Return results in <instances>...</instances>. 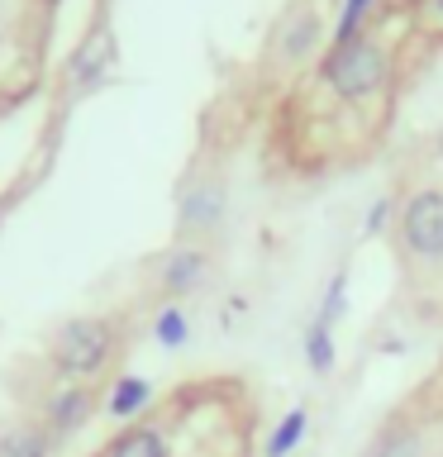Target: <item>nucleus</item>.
I'll return each mask as SVG.
<instances>
[{
    "label": "nucleus",
    "mask_w": 443,
    "mask_h": 457,
    "mask_svg": "<svg viewBox=\"0 0 443 457\" xmlns=\"http://www.w3.org/2000/svg\"><path fill=\"white\" fill-rule=\"evenodd\" d=\"M367 5H372V0H348V5H343V20H339V43L357 38V20L367 14Z\"/></svg>",
    "instance_id": "obj_17"
},
{
    "label": "nucleus",
    "mask_w": 443,
    "mask_h": 457,
    "mask_svg": "<svg viewBox=\"0 0 443 457\" xmlns=\"http://www.w3.org/2000/svg\"><path fill=\"white\" fill-rule=\"evenodd\" d=\"M439 153H443V138H439Z\"/></svg>",
    "instance_id": "obj_21"
},
{
    "label": "nucleus",
    "mask_w": 443,
    "mask_h": 457,
    "mask_svg": "<svg viewBox=\"0 0 443 457\" xmlns=\"http://www.w3.org/2000/svg\"><path fill=\"white\" fill-rule=\"evenodd\" d=\"M57 438L43 428L38 414H14L0 424V457H53Z\"/></svg>",
    "instance_id": "obj_7"
},
{
    "label": "nucleus",
    "mask_w": 443,
    "mask_h": 457,
    "mask_svg": "<svg viewBox=\"0 0 443 457\" xmlns=\"http://www.w3.org/2000/svg\"><path fill=\"white\" fill-rule=\"evenodd\" d=\"M110 62H114V38L110 34H91L77 53H71V81H77V86H96L110 71Z\"/></svg>",
    "instance_id": "obj_10"
},
{
    "label": "nucleus",
    "mask_w": 443,
    "mask_h": 457,
    "mask_svg": "<svg viewBox=\"0 0 443 457\" xmlns=\"http://www.w3.org/2000/svg\"><path fill=\"white\" fill-rule=\"evenodd\" d=\"M43 5H48V10H57V5H63V0H43Z\"/></svg>",
    "instance_id": "obj_19"
},
{
    "label": "nucleus",
    "mask_w": 443,
    "mask_h": 457,
    "mask_svg": "<svg viewBox=\"0 0 443 457\" xmlns=\"http://www.w3.org/2000/svg\"><path fill=\"white\" fill-rule=\"evenodd\" d=\"M439 14H443V0H439Z\"/></svg>",
    "instance_id": "obj_20"
},
{
    "label": "nucleus",
    "mask_w": 443,
    "mask_h": 457,
    "mask_svg": "<svg viewBox=\"0 0 443 457\" xmlns=\"http://www.w3.org/2000/svg\"><path fill=\"white\" fill-rule=\"evenodd\" d=\"M405 248L424 262H443V191H420L405 205Z\"/></svg>",
    "instance_id": "obj_4"
},
{
    "label": "nucleus",
    "mask_w": 443,
    "mask_h": 457,
    "mask_svg": "<svg viewBox=\"0 0 443 457\" xmlns=\"http://www.w3.org/2000/svg\"><path fill=\"white\" fill-rule=\"evenodd\" d=\"M96 410H100V395H96L91 381H57L53 391L43 395L38 420H43V428H48L57 443H67V438H77L81 428L96 420Z\"/></svg>",
    "instance_id": "obj_3"
},
{
    "label": "nucleus",
    "mask_w": 443,
    "mask_h": 457,
    "mask_svg": "<svg viewBox=\"0 0 443 457\" xmlns=\"http://www.w3.org/2000/svg\"><path fill=\"white\" fill-rule=\"evenodd\" d=\"M367 457H420V438H414L410 428H391Z\"/></svg>",
    "instance_id": "obj_14"
},
{
    "label": "nucleus",
    "mask_w": 443,
    "mask_h": 457,
    "mask_svg": "<svg viewBox=\"0 0 443 457\" xmlns=\"http://www.w3.org/2000/svg\"><path fill=\"white\" fill-rule=\"evenodd\" d=\"M310 43H314V20L305 14L291 34H286V57H300V53H310Z\"/></svg>",
    "instance_id": "obj_16"
},
{
    "label": "nucleus",
    "mask_w": 443,
    "mask_h": 457,
    "mask_svg": "<svg viewBox=\"0 0 443 457\" xmlns=\"http://www.w3.org/2000/svg\"><path fill=\"white\" fill-rule=\"evenodd\" d=\"M305 424H310V414L305 410H291L286 420L272 428V438H267V457H291L300 448V438H305Z\"/></svg>",
    "instance_id": "obj_12"
},
{
    "label": "nucleus",
    "mask_w": 443,
    "mask_h": 457,
    "mask_svg": "<svg viewBox=\"0 0 443 457\" xmlns=\"http://www.w3.org/2000/svg\"><path fill=\"white\" fill-rule=\"evenodd\" d=\"M334 324H324V320H314L305 328V362L310 371H320V377H329L334 371V334H329Z\"/></svg>",
    "instance_id": "obj_11"
},
{
    "label": "nucleus",
    "mask_w": 443,
    "mask_h": 457,
    "mask_svg": "<svg viewBox=\"0 0 443 457\" xmlns=\"http://www.w3.org/2000/svg\"><path fill=\"white\" fill-rule=\"evenodd\" d=\"M386 210H391V205H386V200H377V205H372V220H367V234H377V228L386 224Z\"/></svg>",
    "instance_id": "obj_18"
},
{
    "label": "nucleus",
    "mask_w": 443,
    "mask_h": 457,
    "mask_svg": "<svg viewBox=\"0 0 443 457\" xmlns=\"http://www.w3.org/2000/svg\"><path fill=\"white\" fill-rule=\"evenodd\" d=\"M148 400H153V381L148 377H134V371H120V377L110 381V391H105V414L110 420H138L143 410H148Z\"/></svg>",
    "instance_id": "obj_8"
},
{
    "label": "nucleus",
    "mask_w": 443,
    "mask_h": 457,
    "mask_svg": "<svg viewBox=\"0 0 443 457\" xmlns=\"http://www.w3.org/2000/svg\"><path fill=\"white\" fill-rule=\"evenodd\" d=\"M224 220V186L220 181H196L181 191V205H177V224L181 234H210L220 228Z\"/></svg>",
    "instance_id": "obj_5"
},
{
    "label": "nucleus",
    "mask_w": 443,
    "mask_h": 457,
    "mask_svg": "<svg viewBox=\"0 0 443 457\" xmlns=\"http://www.w3.org/2000/svg\"><path fill=\"white\" fill-rule=\"evenodd\" d=\"M324 77H329V86H334L343 100H363V96H372L386 81V57H381L377 43L348 38V43H339V48L329 53Z\"/></svg>",
    "instance_id": "obj_2"
},
{
    "label": "nucleus",
    "mask_w": 443,
    "mask_h": 457,
    "mask_svg": "<svg viewBox=\"0 0 443 457\" xmlns=\"http://www.w3.org/2000/svg\"><path fill=\"white\" fill-rule=\"evenodd\" d=\"M343 291H348V277L339 271V277L329 281V300H324V310H320V320H324V324H334L339 314H343V305H348V300H343Z\"/></svg>",
    "instance_id": "obj_15"
},
{
    "label": "nucleus",
    "mask_w": 443,
    "mask_h": 457,
    "mask_svg": "<svg viewBox=\"0 0 443 457\" xmlns=\"http://www.w3.org/2000/svg\"><path fill=\"white\" fill-rule=\"evenodd\" d=\"M100 457H171L167 448V438H163V428H153V424H129L124 434H114L105 443V453Z\"/></svg>",
    "instance_id": "obj_9"
},
{
    "label": "nucleus",
    "mask_w": 443,
    "mask_h": 457,
    "mask_svg": "<svg viewBox=\"0 0 443 457\" xmlns=\"http://www.w3.org/2000/svg\"><path fill=\"white\" fill-rule=\"evenodd\" d=\"M153 338L163 343V348H186V338H191V320H186L181 305H163L153 320Z\"/></svg>",
    "instance_id": "obj_13"
},
{
    "label": "nucleus",
    "mask_w": 443,
    "mask_h": 457,
    "mask_svg": "<svg viewBox=\"0 0 443 457\" xmlns=\"http://www.w3.org/2000/svg\"><path fill=\"white\" fill-rule=\"evenodd\" d=\"M120 348V328L105 314H77L63 320L48 338V367L57 381H96Z\"/></svg>",
    "instance_id": "obj_1"
},
{
    "label": "nucleus",
    "mask_w": 443,
    "mask_h": 457,
    "mask_svg": "<svg viewBox=\"0 0 443 457\" xmlns=\"http://www.w3.org/2000/svg\"><path fill=\"white\" fill-rule=\"evenodd\" d=\"M205 277H210V253L205 248H171L163 262H157V286H163L167 295H191Z\"/></svg>",
    "instance_id": "obj_6"
}]
</instances>
